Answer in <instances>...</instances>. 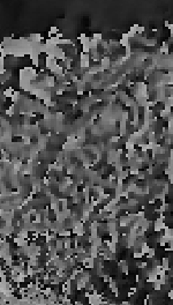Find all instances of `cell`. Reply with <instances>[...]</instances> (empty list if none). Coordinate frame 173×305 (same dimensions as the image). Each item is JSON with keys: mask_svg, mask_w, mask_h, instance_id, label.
Instances as JSON below:
<instances>
[{"mask_svg": "<svg viewBox=\"0 0 173 305\" xmlns=\"http://www.w3.org/2000/svg\"><path fill=\"white\" fill-rule=\"evenodd\" d=\"M100 63H102V67H103V69H106V68H108V66H110V59H108V58H103V59L100 60Z\"/></svg>", "mask_w": 173, "mask_h": 305, "instance_id": "obj_1", "label": "cell"}, {"mask_svg": "<svg viewBox=\"0 0 173 305\" xmlns=\"http://www.w3.org/2000/svg\"><path fill=\"white\" fill-rule=\"evenodd\" d=\"M102 38H103V35H102L100 33H95V34H94V39H95V41H97L98 43H99V42H102Z\"/></svg>", "mask_w": 173, "mask_h": 305, "instance_id": "obj_2", "label": "cell"}, {"mask_svg": "<svg viewBox=\"0 0 173 305\" xmlns=\"http://www.w3.org/2000/svg\"><path fill=\"white\" fill-rule=\"evenodd\" d=\"M142 257H143V253H142V252H135V253H134V258L135 259H141Z\"/></svg>", "mask_w": 173, "mask_h": 305, "instance_id": "obj_3", "label": "cell"}, {"mask_svg": "<svg viewBox=\"0 0 173 305\" xmlns=\"http://www.w3.org/2000/svg\"><path fill=\"white\" fill-rule=\"evenodd\" d=\"M146 30V28L144 27H138V30H137V33H140V34H142Z\"/></svg>", "mask_w": 173, "mask_h": 305, "instance_id": "obj_4", "label": "cell"}]
</instances>
